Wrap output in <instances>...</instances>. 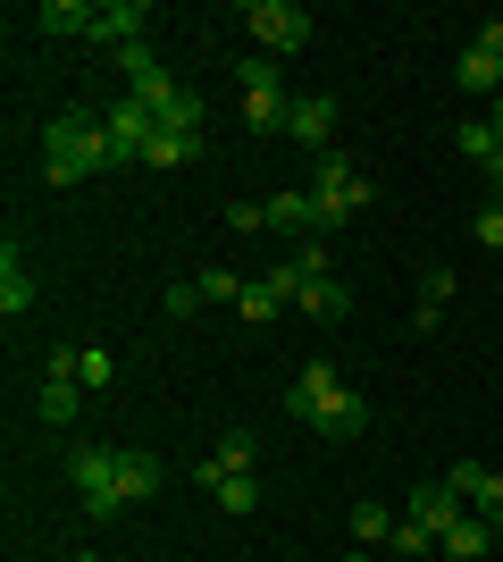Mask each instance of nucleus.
I'll use <instances>...</instances> for the list:
<instances>
[{"instance_id":"1","label":"nucleus","mask_w":503,"mask_h":562,"mask_svg":"<svg viewBox=\"0 0 503 562\" xmlns=\"http://www.w3.org/2000/svg\"><path fill=\"white\" fill-rule=\"evenodd\" d=\"M101 168H118L110 126H101L93 110H59L43 126V177L50 186H84V177H101Z\"/></svg>"},{"instance_id":"2","label":"nucleus","mask_w":503,"mask_h":562,"mask_svg":"<svg viewBox=\"0 0 503 562\" xmlns=\"http://www.w3.org/2000/svg\"><path fill=\"white\" fill-rule=\"evenodd\" d=\"M311 202H319V235L353 227V211H369V177H361L344 151H319L311 160Z\"/></svg>"},{"instance_id":"3","label":"nucleus","mask_w":503,"mask_h":562,"mask_svg":"<svg viewBox=\"0 0 503 562\" xmlns=\"http://www.w3.org/2000/svg\"><path fill=\"white\" fill-rule=\"evenodd\" d=\"M236 93H243V126L252 135H286V110H294V93H286V76H277V59H236Z\"/></svg>"},{"instance_id":"4","label":"nucleus","mask_w":503,"mask_h":562,"mask_svg":"<svg viewBox=\"0 0 503 562\" xmlns=\"http://www.w3.org/2000/svg\"><path fill=\"white\" fill-rule=\"evenodd\" d=\"M236 25L252 34V43H261V59H277V50L294 59V50L311 43V9H294V0H243Z\"/></svg>"},{"instance_id":"5","label":"nucleus","mask_w":503,"mask_h":562,"mask_svg":"<svg viewBox=\"0 0 503 562\" xmlns=\"http://www.w3.org/2000/svg\"><path fill=\"white\" fill-rule=\"evenodd\" d=\"M68 470H76V487H84V513H93V520L118 513V446H76Z\"/></svg>"},{"instance_id":"6","label":"nucleus","mask_w":503,"mask_h":562,"mask_svg":"<svg viewBox=\"0 0 503 562\" xmlns=\"http://www.w3.org/2000/svg\"><path fill=\"white\" fill-rule=\"evenodd\" d=\"M34 412L50 428H76L84 420V386H76V352H50L43 361V386H34Z\"/></svg>"},{"instance_id":"7","label":"nucleus","mask_w":503,"mask_h":562,"mask_svg":"<svg viewBox=\"0 0 503 562\" xmlns=\"http://www.w3.org/2000/svg\"><path fill=\"white\" fill-rule=\"evenodd\" d=\"M101 126H110V151H118V168L151 151V110H144V93H118L110 110H101Z\"/></svg>"},{"instance_id":"8","label":"nucleus","mask_w":503,"mask_h":562,"mask_svg":"<svg viewBox=\"0 0 503 562\" xmlns=\"http://www.w3.org/2000/svg\"><path fill=\"white\" fill-rule=\"evenodd\" d=\"M335 395H344V370H335V361H302V378H294V386H286V412H294V420H302V428H311V420H319V412H328Z\"/></svg>"},{"instance_id":"9","label":"nucleus","mask_w":503,"mask_h":562,"mask_svg":"<svg viewBox=\"0 0 503 562\" xmlns=\"http://www.w3.org/2000/svg\"><path fill=\"white\" fill-rule=\"evenodd\" d=\"M403 520H420V529H428L436 546H445V529H454V520H470V495L454 487V479H436V487H420L411 495V513Z\"/></svg>"},{"instance_id":"10","label":"nucleus","mask_w":503,"mask_h":562,"mask_svg":"<svg viewBox=\"0 0 503 562\" xmlns=\"http://www.w3.org/2000/svg\"><path fill=\"white\" fill-rule=\"evenodd\" d=\"M144 25H151V9H144V0H101V9H93V34H84V43L126 50V43H144Z\"/></svg>"},{"instance_id":"11","label":"nucleus","mask_w":503,"mask_h":562,"mask_svg":"<svg viewBox=\"0 0 503 562\" xmlns=\"http://www.w3.org/2000/svg\"><path fill=\"white\" fill-rule=\"evenodd\" d=\"M286 135H294V143H311V160H319V151H328V135H335V93H294Z\"/></svg>"},{"instance_id":"12","label":"nucleus","mask_w":503,"mask_h":562,"mask_svg":"<svg viewBox=\"0 0 503 562\" xmlns=\"http://www.w3.org/2000/svg\"><path fill=\"white\" fill-rule=\"evenodd\" d=\"M445 479L470 495V513H479V520H495V529H503V470H487V462H454Z\"/></svg>"},{"instance_id":"13","label":"nucleus","mask_w":503,"mask_h":562,"mask_svg":"<svg viewBox=\"0 0 503 562\" xmlns=\"http://www.w3.org/2000/svg\"><path fill=\"white\" fill-rule=\"evenodd\" d=\"M261 211H268V227L302 235V244H311V235H319V202H311V186H277V193H268V202H261Z\"/></svg>"},{"instance_id":"14","label":"nucleus","mask_w":503,"mask_h":562,"mask_svg":"<svg viewBox=\"0 0 503 562\" xmlns=\"http://www.w3.org/2000/svg\"><path fill=\"white\" fill-rule=\"evenodd\" d=\"M34 311V278H25L18 244H0V319H25Z\"/></svg>"},{"instance_id":"15","label":"nucleus","mask_w":503,"mask_h":562,"mask_svg":"<svg viewBox=\"0 0 503 562\" xmlns=\"http://www.w3.org/2000/svg\"><path fill=\"white\" fill-rule=\"evenodd\" d=\"M218 479H252V437H243V428H227L218 453L202 462V487H218Z\"/></svg>"},{"instance_id":"16","label":"nucleus","mask_w":503,"mask_h":562,"mask_svg":"<svg viewBox=\"0 0 503 562\" xmlns=\"http://www.w3.org/2000/svg\"><path fill=\"white\" fill-rule=\"evenodd\" d=\"M160 487V462H151L144 446H118V504H135V495Z\"/></svg>"},{"instance_id":"17","label":"nucleus","mask_w":503,"mask_h":562,"mask_svg":"<svg viewBox=\"0 0 503 562\" xmlns=\"http://www.w3.org/2000/svg\"><path fill=\"white\" fill-rule=\"evenodd\" d=\"M461 93H487V101H495V85H503V59H495V50H479V43H470V50H461Z\"/></svg>"},{"instance_id":"18","label":"nucleus","mask_w":503,"mask_h":562,"mask_svg":"<svg viewBox=\"0 0 503 562\" xmlns=\"http://www.w3.org/2000/svg\"><path fill=\"white\" fill-rule=\"evenodd\" d=\"M243 319H252V328H268V319H277V311H286V285L277 278H243Z\"/></svg>"},{"instance_id":"19","label":"nucleus","mask_w":503,"mask_h":562,"mask_svg":"<svg viewBox=\"0 0 503 562\" xmlns=\"http://www.w3.org/2000/svg\"><path fill=\"white\" fill-rule=\"evenodd\" d=\"M487 546H495V520H479V513H470V520H454V529H445V554H454V562H479Z\"/></svg>"},{"instance_id":"20","label":"nucleus","mask_w":503,"mask_h":562,"mask_svg":"<svg viewBox=\"0 0 503 562\" xmlns=\"http://www.w3.org/2000/svg\"><path fill=\"white\" fill-rule=\"evenodd\" d=\"M185 160H202V135H168V126H151L144 168H185Z\"/></svg>"},{"instance_id":"21","label":"nucleus","mask_w":503,"mask_h":562,"mask_svg":"<svg viewBox=\"0 0 503 562\" xmlns=\"http://www.w3.org/2000/svg\"><path fill=\"white\" fill-rule=\"evenodd\" d=\"M34 25H43V34H93V9H76V0H43Z\"/></svg>"},{"instance_id":"22","label":"nucleus","mask_w":503,"mask_h":562,"mask_svg":"<svg viewBox=\"0 0 503 562\" xmlns=\"http://www.w3.org/2000/svg\"><path fill=\"white\" fill-rule=\"evenodd\" d=\"M302 311H311V319H344V311H353L344 278H319V285H302Z\"/></svg>"},{"instance_id":"23","label":"nucleus","mask_w":503,"mask_h":562,"mask_svg":"<svg viewBox=\"0 0 503 562\" xmlns=\"http://www.w3.org/2000/svg\"><path fill=\"white\" fill-rule=\"evenodd\" d=\"M110 59H118L126 85H151V76H168V68H160V50H151V34H144V43H126V50H110Z\"/></svg>"},{"instance_id":"24","label":"nucleus","mask_w":503,"mask_h":562,"mask_svg":"<svg viewBox=\"0 0 503 562\" xmlns=\"http://www.w3.org/2000/svg\"><path fill=\"white\" fill-rule=\"evenodd\" d=\"M218 513H227V520H243V513H261V479H218Z\"/></svg>"},{"instance_id":"25","label":"nucleus","mask_w":503,"mask_h":562,"mask_svg":"<svg viewBox=\"0 0 503 562\" xmlns=\"http://www.w3.org/2000/svg\"><path fill=\"white\" fill-rule=\"evenodd\" d=\"M445 303H454V269H436V278L420 285V311H411V319H420V328H436V319H445Z\"/></svg>"},{"instance_id":"26","label":"nucleus","mask_w":503,"mask_h":562,"mask_svg":"<svg viewBox=\"0 0 503 562\" xmlns=\"http://www.w3.org/2000/svg\"><path fill=\"white\" fill-rule=\"evenodd\" d=\"M110 378H118V361H110L101 345H84V352H76V386H84V395H101Z\"/></svg>"},{"instance_id":"27","label":"nucleus","mask_w":503,"mask_h":562,"mask_svg":"<svg viewBox=\"0 0 503 562\" xmlns=\"http://www.w3.org/2000/svg\"><path fill=\"white\" fill-rule=\"evenodd\" d=\"M454 143H461V151H470V160H503V151H495V126H487V117H461V126H454Z\"/></svg>"},{"instance_id":"28","label":"nucleus","mask_w":503,"mask_h":562,"mask_svg":"<svg viewBox=\"0 0 503 562\" xmlns=\"http://www.w3.org/2000/svg\"><path fill=\"white\" fill-rule=\"evenodd\" d=\"M353 538L361 546H386V538H395V513H386V504H353Z\"/></svg>"},{"instance_id":"29","label":"nucleus","mask_w":503,"mask_h":562,"mask_svg":"<svg viewBox=\"0 0 503 562\" xmlns=\"http://www.w3.org/2000/svg\"><path fill=\"white\" fill-rule=\"evenodd\" d=\"M428 529H420V520H395V538H386V554H395V562H420V554H428Z\"/></svg>"},{"instance_id":"30","label":"nucleus","mask_w":503,"mask_h":562,"mask_svg":"<svg viewBox=\"0 0 503 562\" xmlns=\"http://www.w3.org/2000/svg\"><path fill=\"white\" fill-rule=\"evenodd\" d=\"M193 285H202V303H243V278H236V269H202Z\"/></svg>"},{"instance_id":"31","label":"nucleus","mask_w":503,"mask_h":562,"mask_svg":"<svg viewBox=\"0 0 503 562\" xmlns=\"http://www.w3.org/2000/svg\"><path fill=\"white\" fill-rule=\"evenodd\" d=\"M160 311H168V319H193V311H202V285H168V294H160Z\"/></svg>"},{"instance_id":"32","label":"nucleus","mask_w":503,"mask_h":562,"mask_svg":"<svg viewBox=\"0 0 503 562\" xmlns=\"http://www.w3.org/2000/svg\"><path fill=\"white\" fill-rule=\"evenodd\" d=\"M470 235H479L487 252H503V202H487V211H479V227H470Z\"/></svg>"},{"instance_id":"33","label":"nucleus","mask_w":503,"mask_h":562,"mask_svg":"<svg viewBox=\"0 0 503 562\" xmlns=\"http://www.w3.org/2000/svg\"><path fill=\"white\" fill-rule=\"evenodd\" d=\"M227 227H236V235H261L268 211H261V202H236V211H227Z\"/></svg>"},{"instance_id":"34","label":"nucleus","mask_w":503,"mask_h":562,"mask_svg":"<svg viewBox=\"0 0 503 562\" xmlns=\"http://www.w3.org/2000/svg\"><path fill=\"white\" fill-rule=\"evenodd\" d=\"M487 126H495V151H503V101H487Z\"/></svg>"},{"instance_id":"35","label":"nucleus","mask_w":503,"mask_h":562,"mask_svg":"<svg viewBox=\"0 0 503 562\" xmlns=\"http://www.w3.org/2000/svg\"><path fill=\"white\" fill-rule=\"evenodd\" d=\"M495 101H503V85H495Z\"/></svg>"}]
</instances>
